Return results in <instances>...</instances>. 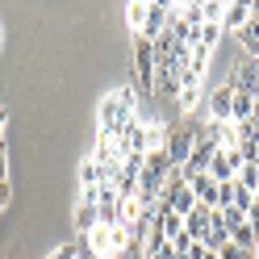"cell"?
Segmentation results:
<instances>
[{"instance_id": "22", "label": "cell", "mask_w": 259, "mask_h": 259, "mask_svg": "<svg viewBox=\"0 0 259 259\" xmlns=\"http://www.w3.org/2000/svg\"><path fill=\"white\" fill-rule=\"evenodd\" d=\"M197 96H201V84H197V88H180V96H176V101H180V109L188 113L192 105H197Z\"/></svg>"}, {"instance_id": "28", "label": "cell", "mask_w": 259, "mask_h": 259, "mask_svg": "<svg viewBox=\"0 0 259 259\" xmlns=\"http://www.w3.org/2000/svg\"><path fill=\"white\" fill-rule=\"evenodd\" d=\"M9 197H13V188H9V180H0V209L9 205Z\"/></svg>"}, {"instance_id": "1", "label": "cell", "mask_w": 259, "mask_h": 259, "mask_svg": "<svg viewBox=\"0 0 259 259\" xmlns=\"http://www.w3.org/2000/svg\"><path fill=\"white\" fill-rule=\"evenodd\" d=\"M197 138H201V130H188V125H176V130H167V159H171V167H184L188 163V155H192V147H197Z\"/></svg>"}, {"instance_id": "8", "label": "cell", "mask_w": 259, "mask_h": 259, "mask_svg": "<svg viewBox=\"0 0 259 259\" xmlns=\"http://www.w3.org/2000/svg\"><path fill=\"white\" fill-rule=\"evenodd\" d=\"M251 21V0H234L226 5V17H222V34H238L242 25Z\"/></svg>"}, {"instance_id": "13", "label": "cell", "mask_w": 259, "mask_h": 259, "mask_svg": "<svg viewBox=\"0 0 259 259\" xmlns=\"http://www.w3.org/2000/svg\"><path fill=\"white\" fill-rule=\"evenodd\" d=\"M176 13H180V21L188 29H197L201 34V25H205V13H201V0H188V5H176Z\"/></svg>"}, {"instance_id": "24", "label": "cell", "mask_w": 259, "mask_h": 259, "mask_svg": "<svg viewBox=\"0 0 259 259\" xmlns=\"http://www.w3.org/2000/svg\"><path fill=\"white\" fill-rule=\"evenodd\" d=\"M109 259H142V247H138V242H130L125 251H113Z\"/></svg>"}, {"instance_id": "20", "label": "cell", "mask_w": 259, "mask_h": 259, "mask_svg": "<svg viewBox=\"0 0 259 259\" xmlns=\"http://www.w3.org/2000/svg\"><path fill=\"white\" fill-rule=\"evenodd\" d=\"M197 42L205 46V51H213V46L222 42V25H201V34H197Z\"/></svg>"}, {"instance_id": "12", "label": "cell", "mask_w": 259, "mask_h": 259, "mask_svg": "<svg viewBox=\"0 0 259 259\" xmlns=\"http://www.w3.org/2000/svg\"><path fill=\"white\" fill-rule=\"evenodd\" d=\"M238 42L247 46V59H259V17H251L247 25L238 29Z\"/></svg>"}, {"instance_id": "18", "label": "cell", "mask_w": 259, "mask_h": 259, "mask_svg": "<svg viewBox=\"0 0 259 259\" xmlns=\"http://www.w3.org/2000/svg\"><path fill=\"white\" fill-rule=\"evenodd\" d=\"M251 205H255V192H251V188H242V184H234V201H230V209H238V213H247Z\"/></svg>"}, {"instance_id": "9", "label": "cell", "mask_w": 259, "mask_h": 259, "mask_svg": "<svg viewBox=\"0 0 259 259\" xmlns=\"http://www.w3.org/2000/svg\"><path fill=\"white\" fill-rule=\"evenodd\" d=\"M230 109H234V88L222 84L213 96H209V117L213 121H230Z\"/></svg>"}, {"instance_id": "17", "label": "cell", "mask_w": 259, "mask_h": 259, "mask_svg": "<svg viewBox=\"0 0 259 259\" xmlns=\"http://www.w3.org/2000/svg\"><path fill=\"white\" fill-rule=\"evenodd\" d=\"M251 96H242V92H234V109H230V121H247L251 117Z\"/></svg>"}, {"instance_id": "21", "label": "cell", "mask_w": 259, "mask_h": 259, "mask_svg": "<svg viewBox=\"0 0 259 259\" xmlns=\"http://www.w3.org/2000/svg\"><path fill=\"white\" fill-rule=\"evenodd\" d=\"M117 101L130 109V113H134V117H138V88L134 84H125V88H117Z\"/></svg>"}, {"instance_id": "27", "label": "cell", "mask_w": 259, "mask_h": 259, "mask_svg": "<svg viewBox=\"0 0 259 259\" xmlns=\"http://www.w3.org/2000/svg\"><path fill=\"white\" fill-rule=\"evenodd\" d=\"M247 226H251V230H255V234H259V201H255V205H251V209H247Z\"/></svg>"}, {"instance_id": "3", "label": "cell", "mask_w": 259, "mask_h": 259, "mask_svg": "<svg viewBox=\"0 0 259 259\" xmlns=\"http://www.w3.org/2000/svg\"><path fill=\"white\" fill-rule=\"evenodd\" d=\"M134 79H138V88H155V46L147 38H138L134 42Z\"/></svg>"}, {"instance_id": "11", "label": "cell", "mask_w": 259, "mask_h": 259, "mask_svg": "<svg viewBox=\"0 0 259 259\" xmlns=\"http://www.w3.org/2000/svg\"><path fill=\"white\" fill-rule=\"evenodd\" d=\"M96 226H101L96 205H92V201H79V205H75V230H79V234H92Z\"/></svg>"}, {"instance_id": "14", "label": "cell", "mask_w": 259, "mask_h": 259, "mask_svg": "<svg viewBox=\"0 0 259 259\" xmlns=\"http://www.w3.org/2000/svg\"><path fill=\"white\" fill-rule=\"evenodd\" d=\"M79 184H84V192H88V188H105L109 180H105V171L96 167L92 159H84V163H79Z\"/></svg>"}, {"instance_id": "2", "label": "cell", "mask_w": 259, "mask_h": 259, "mask_svg": "<svg viewBox=\"0 0 259 259\" xmlns=\"http://www.w3.org/2000/svg\"><path fill=\"white\" fill-rule=\"evenodd\" d=\"M96 117H101V130H105V134H117L125 121H134V113H130V109L117 101V92H109V96H101V109H96Z\"/></svg>"}, {"instance_id": "5", "label": "cell", "mask_w": 259, "mask_h": 259, "mask_svg": "<svg viewBox=\"0 0 259 259\" xmlns=\"http://www.w3.org/2000/svg\"><path fill=\"white\" fill-rule=\"evenodd\" d=\"M234 92H242V96H259V59H242L238 63V71H234V79H226Z\"/></svg>"}, {"instance_id": "25", "label": "cell", "mask_w": 259, "mask_h": 259, "mask_svg": "<svg viewBox=\"0 0 259 259\" xmlns=\"http://www.w3.org/2000/svg\"><path fill=\"white\" fill-rule=\"evenodd\" d=\"M222 259H255L251 251H238V247H226V251H218Z\"/></svg>"}, {"instance_id": "23", "label": "cell", "mask_w": 259, "mask_h": 259, "mask_svg": "<svg viewBox=\"0 0 259 259\" xmlns=\"http://www.w3.org/2000/svg\"><path fill=\"white\" fill-rule=\"evenodd\" d=\"M46 259H79V247H75V242H63V247H55Z\"/></svg>"}, {"instance_id": "4", "label": "cell", "mask_w": 259, "mask_h": 259, "mask_svg": "<svg viewBox=\"0 0 259 259\" xmlns=\"http://www.w3.org/2000/svg\"><path fill=\"white\" fill-rule=\"evenodd\" d=\"M222 147L218 142H209V138H197V147H192L188 155V163H184V180H192V176H209V163H213V155Z\"/></svg>"}, {"instance_id": "16", "label": "cell", "mask_w": 259, "mask_h": 259, "mask_svg": "<svg viewBox=\"0 0 259 259\" xmlns=\"http://www.w3.org/2000/svg\"><path fill=\"white\" fill-rule=\"evenodd\" d=\"M125 21H130V29H138V34H142V25H147V0L130 5V9H125Z\"/></svg>"}, {"instance_id": "19", "label": "cell", "mask_w": 259, "mask_h": 259, "mask_svg": "<svg viewBox=\"0 0 259 259\" xmlns=\"http://www.w3.org/2000/svg\"><path fill=\"white\" fill-rule=\"evenodd\" d=\"M234 184H242V188L255 192V184H259V163H242V171L234 176Z\"/></svg>"}, {"instance_id": "32", "label": "cell", "mask_w": 259, "mask_h": 259, "mask_svg": "<svg viewBox=\"0 0 259 259\" xmlns=\"http://www.w3.org/2000/svg\"><path fill=\"white\" fill-rule=\"evenodd\" d=\"M0 34H5V29H0Z\"/></svg>"}, {"instance_id": "10", "label": "cell", "mask_w": 259, "mask_h": 259, "mask_svg": "<svg viewBox=\"0 0 259 259\" xmlns=\"http://www.w3.org/2000/svg\"><path fill=\"white\" fill-rule=\"evenodd\" d=\"M188 188L197 192V201H201V205L218 209V180H213V176H192V180H188Z\"/></svg>"}, {"instance_id": "26", "label": "cell", "mask_w": 259, "mask_h": 259, "mask_svg": "<svg viewBox=\"0 0 259 259\" xmlns=\"http://www.w3.org/2000/svg\"><path fill=\"white\" fill-rule=\"evenodd\" d=\"M0 180H9V147L0 142Z\"/></svg>"}, {"instance_id": "6", "label": "cell", "mask_w": 259, "mask_h": 259, "mask_svg": "<svg viewBox=\"0 0 259 259\" xmlns=\"http://www.w3.org/2000/svg\"><path fill=\"white\" fill-rule=\"evenodd\" d=\"M167 17H171V5H163V0H147V25H142V34H138V38L155 42V38L167 29Z\"/></svg>"}, {"instance_id": "7", "label": "cell", "mask_w": 259, "mask_h": 259, "mask_svg": "<svg viewBox=\"0 0 259 259\" xmlns=\"http://www.w3.org/2000/svg\"><path fill=\"white\" fill-rule=\"evenodd\" d=\"M209 213H213V209L209 205H192V213H184V234L192 238V242H205V234H209Z\"/></svg>"}, {"instance_id": "30", "label": "cell", "mask_w": 259, "mask_h": 259, "mask_svg": "<svg viewBox=\"0 0 259 259\" xmlns=\"http://www.w3.org/2000/svg\"><path fill=\"white\" fill-rule=\"evenodd\" d=\"M201 259H222V255H218V251H205V255H201Z\"/></svg>"}, {"instance_id": "29", "label": "cell", "mask_w": 259, "mask_h": 259, "mask_svg": "<svg viewBox=\"0 0 259 259\" xmlns=\"http://www.w3.org/2000/svg\"><path fill=\"white\" fill-rule=\"evenodd\" d=\"M5 125H9V113L0 109V142H5Z\"/></svg>"}, {"instance_id": "15", "label": "cell", "mask_w": 259, "mask_h": 259, "mask_svg": "<svg viewBox=\"0 0 259 259\" xmlns=\"http://www.w3.org/2000/svg\"><path fill=\"white\" fill-rule=\"evenodd\" d=\"M201 13H205V25H222V17H226V0H201Z\"/></svg>"}, {"instance_id": "31", "label": "cell", "mask_w": 259, "mask_h": 259, "mask_svg": "<svg viewBox=\"0 0 259 259\" xmlns=\"http://www.w3.org/2000/svg\"><path fill=\"white\" fill-rule=\"evenodd\" d=\"M255 201H259V184H255Z\"/></svg>"}]
</instances>
